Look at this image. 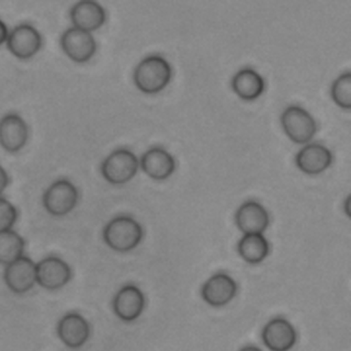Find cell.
Returning <instances> with one entry per match:
<instances>
[{
    "label": "cell",
    "instance_id": "44dd1931",
    "mask_svg": "<svg viewBox=\"0 0 351 351\" xmlns=\"http://www.w3.org/2000/svg\"><path fill=\"white\" fill-rule=\"evenodd\" d=\"M25 241L21 235L9 230L0 232V265L8 266L23 256Z\"/></svg>",
    "mask_w": 351,
    "mask_h": 351
},
{
    "label": "cell",
    "instance_id": "7402d4cb",
    "mask_svg": "<svg viewBox=\"0 0 351 351\" xmlns=\"http://www.w3.org/2000/svg\"><path fill=\"white\" fill-rule=\"evenodd\" d=\"M332 100L338 107L349 110L351 108V74L347 71L335 80L330 89Z\"/></svg>",
    "mask_w": 351,
    "mask_h": 351
},
{
    "label": "cell",
    "instance_id": "8fae6325",
    "mask_svg": "<svg viewBox=\"0 0 351 351\" xmlns=\"http://www.w3.org/2000/svg\"><path fill=\"white\" fill-rule=\"evenodd\" d=\"M145 308V296L138 287L126 285L115 294L113 311L123 322H134L142 315Z\"/></svg>",
    "mask_w": 351,
    "mask_h": 351
},
{
    "label": "cell",
    "instance_id": "d4e9b609",
    "mask_svg": "<svg viewBox=\"0 0 351 351\" xmlns=\"http://www.w3.org/2000/svg\"><path fill=\"white\" fill-rule=\"evenodd\" d=\"M8 36V27H7V25H5V22H3V20L0 19V47H1L3 44L7 43Z\"/></svg>",
    "mask_w": 351,
    "mask_h": 351
},
{
    "label": "cell",
    "instance_id": "9a60e30c",
    "mask_svg": "<svg viewBox=\"0 0 351 351\" xmlns=\"http://www.w3.org/2000/svg\"><path fill=\"white\" fill-rule=\"evenodd\" d=\"M235 222L241 232L248 234H263L270 223L269 214L263 204L257 201H247L236 212Z\"/></svg>",
    "mask_w": 351,
    "mask_h": 351
},
{
    "label": "cell",
    "instance_id": "4fadbf2b",
    "mask_svg": "<svg viewBox=\"0 0 351 351\" xmlns=\"http://www.w3.org/2000/svg\"><path fill=\"white\" fill-rule=\"evenodd\" d=\"M237 290L239 287L235 280L228 274L219 272L206 280L201 289V295L208 305L221 307L235 298Z\"/></svg>",
    "mask_w": 351,
    "mask_h": 351
},
{
    "label": "cell",
    "instance_id": "8992f818",
    "mask_svg": "<svg viewBox=\"0 0 351 351\" xmlns=\"http://www.w3.org/2000/svg\"><path fill=\"white\" fill-rule=\"evenodd\" d=\"M60 47L69 60L84 64L96 54L97 42L91 33L73 27L62 34Z\"/></svg>",
    "mask_w": 351,
    "mask_h": 351
},
{
    "label": "cell",
    "instance_id": "ffe728a7",
    "mask_svg": "<svg viewBox=\"0 0 351 351\" xmlns=\"http://www.w3.org/2000/svg\"><path fill=\"white\" fill-rule=\"evenodd\" d=\"M237 250L246 263L257 265L266 259L270 246L263 234H248L239 241Z\"/></svg>",
    "mask_w": 351,
    "mask_h": 351
},
{
    "label": "cell",
    "instance_id": "ba28073f",
    "mask_svg": "<svg viewBox=\"0 0 351 351\" xmlns=\"http://www.w3.org/2000/svg\"><path fill=\"white\" fill-rule=\"evenodd\" d=\"M71 269L62 258L49 256L36 263V282L47 290L63 288L71 279Z\"/></svg>",
    "mask_w": 351,
    "mask_h": 351
},
{
    "label": "cell",
    "instance_id": "5b68a950",
    "mask_svg": "<svg viewBox=\"0 0 351 351\" xmlns=\"http://www.w3.org/2000/svg\"><path fill=\"white\" fill-rule=\"evenodd\" d=\"M80 193L73 182L60 179L53 182L43 195V206L53 217H64L77 206Z\"/></svg>",
    "mask_w": 351,
    "mask_h": 351
},
{
    "label": "cell",
    "instance_id": "7c38bea8",
    "mask_svg": "<svg viewBox=\"0 0 351 351\" xmlns=\"http://www.w3.org/2000/svg\"><path fill=\"white\" fill-rule=\"evenodd\" d=\"M261 337L269 350L289 351L295 345L298 334L288 319L276 317L263 327Z\"/></svg>",
    "mask_w": 351,
    "mask_h": 351
},
{
    "label": "cell",
    "instance_id": "ac0fdd59",
    "mask_svg": "<svg viewBox=\"0 0 351 351\" xmlns=\"http://www.w3.org/2000/svg\"><path fill=\"white\" fill-rule=\"evenodd\" d=\"M140 166L154 180H165L175 173L176 160L165 148L152 147L143 155Z\"/></svg>",
    "mask_w": 351,
    "mask_h": 351
},
{
    "label": "cell",
    "instance_id": "3957f363",
    "mask_svg": "<svg viewBox=\"0 0 351 351\" xmlns=\"http://www.w3.org/2000/svg\"><path fill=\"white\" fill-rule=\"evenodd\" d=\"M140 160L133 152L119 148L110 154L101 165L104 178L111 184H124L134 178Z\"/></svg>",
    "mask_w": 351,
    "mask_h": 351
},
{
    "label": "cell",
    "instance_id": "52a82bcc",
    "mask_svg": "<svg viewBox=\"0 0 351 351\" xmlns=\"http://www.w3.org/2000/svg\"><path fill=\"white\" fill-rule=\"evenodd\" d=\"M42 44L41 33L27 23L14 27V30L9 32L7 40V47L11 54L20 60H29L38 54Z\"/></svg>",
    "mask_w": 351,
    "mask_h": 351
},
{
    "label": "cell",
    "instance_id": "484cf974",
    "mask_svg": "<svg viewBox=\"0 0 351 351\" xmlns=\"http://www.w3.org/2000/svg\"><path fill=\"white\" fill-rule=\"evenodd\" d=\"M239 351H263L261 348H258V347H255V346H247V347H244V348H241Z\"/></svg>",
    "mask_w": 351,
    "mask_h": 351
},
{
    "label": "cell",
    "instance_id": "4316f807",
    "mask_svg": "<svg viewBox=\"0 0 351 351\" xmlns=\"http://www.w3.org/2000/svg\"><path fill=\"white\" fill-rule=\"evenodd\" d=\"M349 204H350V197H347L345 201V211L346 214L350 217V210H349Z\"/></svg>",
    "mask_w": 351,
    "mask_h": 351
},
{
    "label": "cell",
    "instance_id": "2e32d148",
    "mask_svg": "<svg viewBox=\"0 0 351 351\" xmlns=\"http://www.w3.org/2000/svg\"><path fill=\"white\" fill-rule=\"evenodd\" d=\"M332 154L326 146L322 144H307L296 154L295 164L302 173L306 175H318L332 165Z\"/></svg>",
    "mask_w": 351,
    "mask_h": 351
},
{
    "label": "cell",
    "instance_id": "e0dca14e",
    "mask_svg": "<svg viewBox=\"0 0 351 351\" xmlns=\"http://www.w3.org/2000/svg\"><path fill=\"white\" fill-rule=\"evenodd\" d=\"M71 20L73 25L86 32L98 30L107 20V14L100 3L93 0H84L71 9Z\"/></svg>",
    "mask_w": 351,
    "mask_h": 351
},
{
    "label": "cell",
    "instance_id": "603a6c76",
    "mask_svg": "<svg viewBox=\"0 0 351 351\" xmlns=\"http://www.w3.org/2000/svg\"><path fill=\"white\" fill-rule=\"evenodd\" d=\"M18 219L16 206L5 197H0V232L12 230Z\"/></svg>",
    "mask_w": 351,
    "mask_h": 351
},
{
    "label": "cell",
    "instance_id": "30bf717a",
    "mask_svg": "<svg viewBox=\"0 0 351 351\" xmlns=\"http://www.w3.org/2000/svg\"><path fill=\"white\" fill-rule=\"evenodd\" d=\"M29 128L16 113H8L0 120V145L8 153H18L27 145Z\"/></svg>",
    "mask_w": 351,
    "mask_h": 351
},
{
    "label": "cell",
    "instance_id": "5bb4252c",
    "mask_svg": "<svg viewBox=\"0 0 351 351\" xmlns=\"http://www.w3.org/2000/svg\"><path fill=\"white\" fill-rule=\"evenodd\" d=\"M58 334L66 347L78 349L90 337V325L78 313H69L58 322Z\"/></svg>",
    "mask_w": 351,
    "mask_h": 351
},
{
    "label": "cell",
    "instance_id": "6da1fadb",
    "mask_svg": "<svg viewBox=\"0 0 351 351\" xmlns=\"http://www.w3.org/2000/svg\"><path fill=\"white\" fill-rule=\"evenodd\" d=\"M173 76L169 62L160 55H151L141 60L134 71V84L142 93L153 95L164 90Z\"/></svg>",
    "mask_w": 351,
    "mask_h": 351
},
{
    "label": "cell",
    "instance_id": "7a4b0ae2",
    "mask_svg": "<svg viewBox=\"0 0 351 351\" xmlns=\"http://www.w3.org/2000/svg\"><path fill=\"white\" fill-rule=\"evenodd\" d=\"M144 232L136 219L126 215L111 219L104 230V241L111 250L119 252H131L142 241Z\"/></svg>",
    "mask_w": 351,
    "mask_h": 351
},
{
    "label": "cell",
    "instance_id": "9c48e42d",
    "mask_svg": "<svg viewBox=\"0 0 351 351\" xmlns=\"http://www.w3.org/2000/svg\"><path fill=\"white\" fill-rule=\"evenodd\" d=\"M3 279L11 292L16 294L27 293L36 283H38L36 263L23 255L8 266H5Z\"/></svg>",
    "mask_w": 351,
    "mask_h": 351
},
{
    "label": "cell",
    "instance_id": "cb8c5ba5",
    "mask_svg": "<svg viewBox=\"0 0 351 351\" xmlns=\"http://www.w3.org/2000/svg\"><path fill=\"white\" fill-rule=\"evenodd\" d=\"M9 184V176L5 171V168L0 165V197L3 195V191L7 189Z\"/></svg>",
    "mask_w": 351,
    "mask_h": 351
},
{
    "label": "cell",
    "instance_id": "d6986e66",
    "mask_svg": "<svg viewBox=\"0 0 351 351\" xmlns=\"http://www.w3.org/2000/svg\"><path fill=\"white\" fill-rule=\"evenodd\" d=\"M265 80L255 69H241L236 73L232 80V88L237 97L252 101L263 95L265 91Z\"/></svg>",
    "mask_w": 351,
    "mask_h": 351
},
{
    "label": "cell",
    "instance_id": "277c9868",
    "mask_svg": "<svg viewBox=\"0 0 351 351\" xmlns=\"http://www.w3.org/2000/svg\"><path fill=\"white\" fill-rule=\"evenodd\" d=\"M281 125L285 134L295 144H307L317 132L315 119L300 106H290L283 111Z\"/></svg>",
    "mask_w": 351,
    "mask_h": 351
}]
</instances>
